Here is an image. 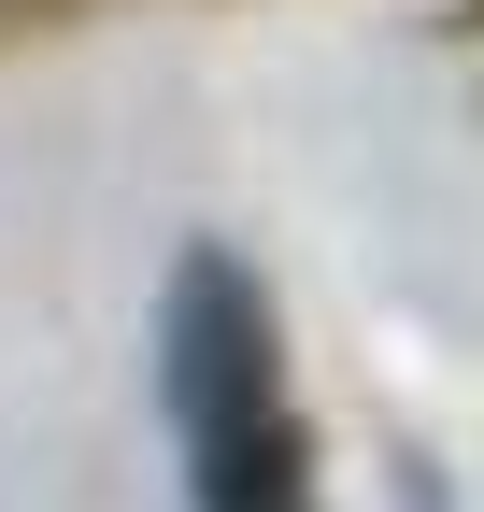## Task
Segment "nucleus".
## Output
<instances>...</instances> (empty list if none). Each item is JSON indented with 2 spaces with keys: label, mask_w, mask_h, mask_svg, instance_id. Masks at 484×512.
Masks as SVG:
<instances>
[{
  "label": "nucleus",
  "mask_w": 484,
  "mask_h": 512,
  "mask_svg": "<svg viewBox=\"0 0 484 512\" xmlns=\"http://www.w3.org/2000/svg\"><path fill=\"white\" fill-rule=\"evenodd\" d=\"M157 384H171V441H186L200 512H314L299 427H285V370H271V299H257L242 256H186L171 271Z\"/></svg>",
  "instance_id": "obj_1"
}]
</instances>
